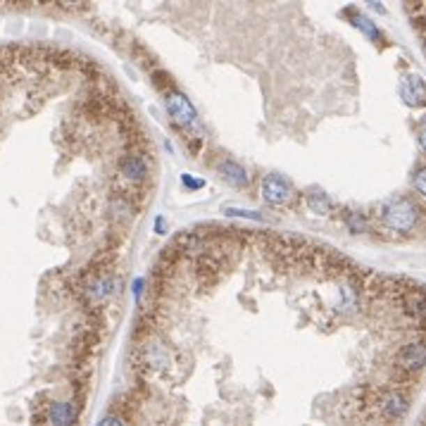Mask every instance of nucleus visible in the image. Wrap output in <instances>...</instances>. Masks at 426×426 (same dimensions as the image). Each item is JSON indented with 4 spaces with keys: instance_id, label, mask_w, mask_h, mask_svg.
<instances>
[{
    "instance_id": "nucleus-5",
    "label": "nucleus",
    "mask_w": 426,
    "mask_h": 426,
    "mask_svg": "<svg viewBox=\"0 0 426 426\" xmlns=\"http://www.w3.org/2000/svg\"><path fill=\"white\" fill-rule=\"evenodd\" d=\"M169 102H172V105H174V107H179V102H183V98L174 96V98H169ZM174 114H179V110H174ZM191 117H193L191 107H186V110L181 112V119H179V122H188V119H191Z\"/></svg>"
},
{
    "instance_id": "nucleus-3",
    "label": "nucleus",
    "mask_w": 426,
    "mask_h": 426,
    "mask_svg": "<svg viewBox=\"0 0 426 426\" xmlns=\"http://www.w3.org/2000/svg\"><path fill=\"white\" fill-rule=\"evenodd\" d=\"M77 414H74V407L69 402H55L50 405V422L55 426H72Z\"/></svg>"
},
{
    "instance_id": "nucleus-1",
    "label": "nucleus",
    "mask_w": 426,
    "mask_h": 426,
    "mask_svg": "<svg viewBox=\"0 0 426 426\" xmlns=\"http://www.w3.org/2000/svg\"><path fill=\"white\" fill-rule=\"evenodd\" d=\"M405 13L414 29V33H417L419 43H422L424 55H426V3H407Z\"/></svg>"
},
{
    "instance_id": "nucleus-4",
    "label": "nucleus",
    "mask_w": 426,
    "mask_h": 426,
    "mask_svg": "<svg viewBox=\"0 0 426 426\" xmlns=\"http://www.w3.org/2000/svg\"><path fill=\"white\" fill-rule=\"evenodd\" d=\"M222 172H224L227 176H231V181L238 179V183H245V174L241 172V167H236V165H224Z\"/></svg>"
},
{
    "instance_id": "nucleus-6",
    "label": "nucleus",
    "mask_w": 426,
    "mask_h": 426,
    "mask_svg": "<svg viewBox=\"0 0 426 426\" xmlns=\"http://www.w3.org/2000/svg\"><path fill=\"white\" fill-rule=\"evenodd\" d=\"M98 426H124V422H122V419H117V417H105Z\"/></svg>"
},
{
    "instance_id": "nucleus-2",
    "label": "nucleus",
    "mask_w": 426,
    "mask_h": 426,
    "mask_svg": "<svg viewBox=\"0 0 426 426\" xmlns=\"http://www.w3.org/2000/svg\"><path fill=\"white\" fill-rule=\"evenodd\" d=\"M262 193L269 203L279 205V203H286L291 198V186L289 181H284L281 176H267L264 179V186H262Z\"/></svg>"
}]
</instances>
